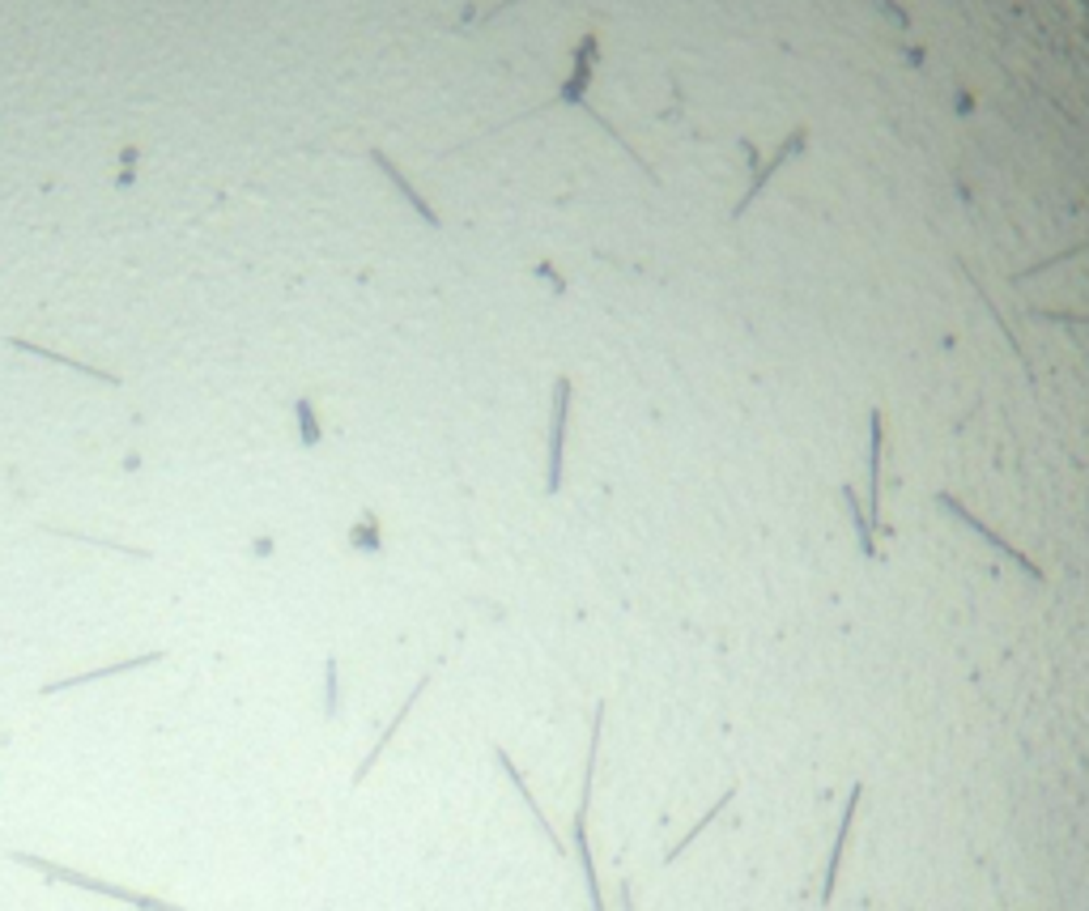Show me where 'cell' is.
Segmentation results:
<instances>
[{"mask_svg": "<svg viewBox=\"0 0 1089 911\" xmlns=\"http://www.w3.org/2000/svg\"><path fill=\"white\" fill-rule=\"evenodd\" d=\"M937 503H941V507H949V511H953V515H957V520H962V524H966V528H975V533H979V537H988V541H991V546H996V550H1000V554H1004V558H1013V562H1017V566H1022V571H1026V575H1030V579H1039V584H1042V571H1039V566H1035V562H1030V558H1026V554H1022V550H1017V546H1009V541H1004V537H1000V533H991V528H988V524H984V520H979V515H975V511H966V507L957 503V499H953V495H937Z\"/></svg>", "mask_w": 1089, "mask_h": 911, "instance_id": "5b68a950", "label": "cell"}, {"mask_svg": "<svg viewBox=\"0 0 1089 911\" xmlns=\"http://www.w3.org/2000/svg\"><path fill=\"white\" fill-rule=\"evenodd\" d=\"M733 797H737V784H733V788H728V793H719V801H715V806H711V810L702 813V818H698V822H693L690 831H686V835H681V844H673V848H668V852H664V864L681 861V852H686V848H690V844H698V835H702V831H706V826H711V822H715V818H719V813H724V810H728V806H733Z\"/></svg>", "mask_w": 1089, "mask_h": 911, "instance_id": "7c38bea8", "label": "cell"}, {"mask_svg": "<svg viewBox=\"0 0 1089 911\" xmlns=\"http://www.w3.org/2000/svg\"><path fill=\"white\" fill-rule=\"evenodd\" d=\"M881 409L868 413V524H881Z\"/></svg>", "mask_w": 1089, "mask_h": 911, "instance_id": "ba28073f", "label": "cell"}, {"mask_svg": "<svg viewBox=\"0 0 1089 911\" xmlns=\"http://www.w3.org/2000/svg\"><path fill=\"white\" fill-rule=\"evenodd\" d=\"M4 346H13V350H26V354H35V358H48V362H60V366H68V371H82V375H90V379H102V384L120 388V375H115V371H102V366H86V362H77V358L55 354V350H48V346H35V341H22V337H4Z\"/></svg>", "mask_w": 1089, "mask_h": 911, "instance_id": "30bf717a", "label": "cell"}, {"mask_svg": "<svg viewBox=\"0 0 1089 911\" xmlns=\"http://www.w3.org/2000/svg\"><path fill=\"white\" fill-rule=\"evenodd\" d=\"M371 158H375V166H384V175H388V179H392V184H397L400 192H404V197H409V204H413V209H417V213H422V217H426V222H430V226H439V217H435V213H430V204H426V201H422V197H417V192H413V184H409V179H404V175H400L397 166H392V162H388V153H384V150H371Z\"/></svg>", "mask_w": 1089, "mask_h": 911, "instance_id": "4fadbf2b", "label": "cell"}, {"mask_svg": "<svg viewBox=\"0 0 1089 911\" xmlns=\"http://www.w3.org/2000/svg\"><path fill=\"white\" fill-rule=\"evenodd\" d=\"M166 652H141V657H128L120 664H102V669H90V673H73V677H60V682H48L43 695H60V690H73V686H86V682H99V677H115V673H133V669H146V664H158Z\"/></svg>", "mask_w": 1089, "mask_h": 911, "instance_id": "9c48e42d", "label": "cell"}, {"mask_svg": "<svg viewBox=\"0 0 1089 911\" xmlns=\"http://www.w3.org/2000/svg\"><path fill=\"white\" fill-rule=\"evenodd\" d=\"M600 728H604V703H596L592 715V746H588V766H584V788H579V810H575V831H571V844L579 852V864H584V882H588V903L592 911H604V895H600V873H596V857L588 848V806H592V788H596V754H600Z\"/></svg>", "mask_w": 1089, "mask_h": 911, "instance_id": "7a4b0ae2", "label": "cell"}, {"mask_svg": "<svg viewBox=\"0 0 1089 911\" xmlns=\"http://www.w3.org/2000/svg\"><path fill=\"white\" fill-rule=\"evenodd\" d=\"M426 686H430V673H422V682H417V686H413V690H409V699H404V703H400V711H397V715H392V724H388V728H384V733H379V741H375V746H371V754H366V759H362V766H358V771H353V788H358V784H362V779H366V775H371V771H375V762L384 759V750H388V746H392V737H397V733H400V724H404V720H409V711H413V703H417V699H422V690H426Z\"/></svg>", "mask_w": 1089, "mask_h": 911, "instance_id": "52a82bcc", "label": "cell"}, {"mask_svg": "<svg viewBox=\"0 0 1089 911\" xmlns=\"http://www.w3.org/2000/svg\"><path fill=\"white\" fill-rule=\"evenodd\" d=\"M353 546L358 550H379V524H375V515H362V528H353Z\"/></svg>", "mask_w": 1089, "mask_h": 911, "instance_id": "2e32d148", "label": "cell"}, {"mask_svg": "<svg viewBox=\"0 0 1089 911\" xmlns=\"http://www.w3.org/2000/svg\"><path fill=\"white\" fill-rule=\"evenodd\" d=\"M864 801V784H851L847 793V806H842L839 818V835H835V848H830V861H826V877H822V908L835 903V886H839V869H842V852H847V839H851V822H855V810Z\"/></svg>", "mask_w": 1089, "mask_h": 911, "instance_id": "277c9868", "label": "cell"}, {"mask_svg": "<svg viewBox=\"0 0 1089 911\" xmlns=\"http://www.w3.org/2000/svg\"><path fill=\"white\" fill-rule=\"evenodd\" d=\"M842 499H847V507H851V524H855V537H860V554L877 558V541H873V524H868V515H864V503L855 499V490H851V486H842Z\"/></svg>", "mask_w": 1089, "mask_h": 911, "instance_id": "5bb4252c", "label": "cell"}, {"mask_svg": "<svg viewBox=\"0 0 1089 911\" xmlns=\"http://www.w3.org/2000/svg\"><path fill=\"white\" fill-rule=\"evenodd\" d=\"M13 861L26 864V869H35V873H43V877H51V882H64V886H77V890H90V895H107V899H115V903H124V908H137V911H184L179 903H166V899H153V895H141V890H128V886L102 882V877H90V873H82V869L55 864V861H48V857H35V852H13Z\"/></svg>", "mask_w": 1089, "mask_h": 911, "instance_id": "6da1fadb", "label": "cell"}, {"mask_svg": "<svg viewBox=\"0 0 1089 911\" xmlns=\"http://www.w3.org/2000/svg\"><path fill=\"white\" fill-rule=\"evenodd\" d=\"M495 762H498V766H502V771H506V779H511V784H515V793H520V797H524V806H528V813H533V818H537V826H541V831H544V839H549V848H553V857H566V844H562V835H558V831H553V822H549V818H544V810H541V806H537V797H533V788H528V779H524V775H520V766H515V762H511V754H506V750H502V746H495Z\"/></svg>", "mask_w": 1089, "mask_h": 911, "instance_id": "8992f818", "label": "cell"}, {"mask_svg": "<svg viewBox=\"0 0 1089 911\" xmlns=\"http://www.w3.org/2000/svg\"><path fill=\"white\" fill-rule=\"evenodd\" d=\"M324 673H328V715H337V660L333 657L324 664Z\"/></svg>", "mask_w": 1089, "mask_h": 911, "instance_id": "e0dca14e", "label": "cell"}, {"mask_svg": "<svg viewBox=\"0 0 1089 911\" xmlns=\"http://www.w3.org/2000/svg\"><path fill=\"white\" fill-rule=\"evenodd\" d=\"M622 911H635V882H622Z\"/></svg>", "mask_w": 1089, "mask_h": 911, "instance_id": "ac0fdd59", "label": "cell"}, {"mask_svg": "<svg viewBox=\"0 0 1089 911\" xmlns=\"http://www.w3.org/2000/svg\"><path fill=\"white\" fill-rule=\"evenodd\" d=\"M804 137H809V128H796L792 137H788V141H784V146H779V153H775V158H771V162H766V166H762V171H758V179H753V188H749V192H744L741 201H737V209H733V217H741L744 209H749V204H753V197H758V192H762V188H766V184H771V175H775V171H779V166H784V158H788V153H792L796 146H804Z\"/></svg>", "mask_w": 1089, "mask_h": 911, "instance_id": "8fae6325", "label": "cell"}, {"mask_svg": "<svg viewBox=\"0 0 1089 911\" xmlns=\"http://www.w3.org/2000/svg\"><path fill=\"white\" fill-rule=\"evenodd\" d=\"M571 379H558L553 388V426H549V477H544V495L562 490V460H566V417H571Z\"/></svg>", "mask_w": 1089, "mask_h": 911, "instance_id": "3957f363", "label": "cell"}, {"mask_svg": "<svg viewBox=\"0 0 1089 911\" xmlns=\"http://www.w3.org/2000/svg\"><path fill=\"white\" fill-rule=\"evenodd\" d=\"M295 413H298V439H302V448H315V444H320L324 435H320V417H315V405H311V397H298Z\"/></svg>", "mask_w": 1089, "mask_h": 911, "instance_id": "9a60e30c", "label": "cell"}]
</instances>
